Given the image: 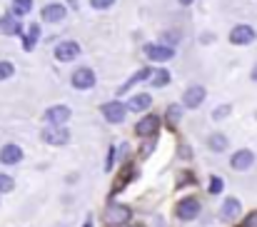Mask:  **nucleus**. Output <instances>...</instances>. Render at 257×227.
Instances as JSON below:
<instances>
[{
	"mask_svg": "<svg viewBox=\"0 0 257 227\" xmlns=\"http://www.w3.org/2000/svg\"><path fill=\"white\" fill-rule=\"evenodd\" d=\"M150 77H153L150 82H153L155 87H165V85L170 82V73H168V70H155Z\"/></svg>",
	"mask_w": 257,
	"mask_h": 227,
	"instance_id": "obj_22",
	"label": "nucleus"
},
{
	"mask_svg": "<svg viewBox=\"0 0 257 227\" xmlns=\"http://www.w3.org/2000/svg\"><path fill=\"white\" fill-rule=\"evenodd\" d=\"M33 10V0H13V15L20 18V15H28Z\"/></svg>",
	"mask_w": 257,
	"mask_h": 227,
	"instance_id": "obj_20",
	"label": "nucleus"
},
{
	"mask_svg": "<svg viewBox=\"0 0 257 227\" xmlns=\"http://www.w3.org/2000/svg\"><path fill=\"white\" fill-rule=\"evenodd\" d=\"M202 102H205V87H202V85H190V87L185 90V95H182V105L190 107V110H195V107H200Z\"/></svg>",
	"mask_w": 257,
	"mask_h": 227,
	"instance_id": "obj_6",
	"label": "nucleus"
},
{
	"mask_svg": "<svg viewBox=\"0 0 257 227\" xmlns=\"http://www.w3.org/2000/svg\"><path fill=\"white\" fill-rule=\"evenodd\" d=\"M207 148H210L212 152H225L227 150V138L220 135V133H215V135L207 138Z\"/></svg>",
	"mask_w": 257,
	"mask_h": 227,
	"instance_id": "obj_18",
	"label": "nucleus"
},
{
	"mask_svg": "<svg viewBox=\"0 0 257 227\" xmlns=\"http://www.w3.org/2000/svg\"><path fill=\"white\" fill-rule=\"evenodd\" d=\"M125 227H140V225H125Z\"/></svg>",
	"mask_w": 257,
	"mask_h": 227,
	"instance_id": "obj_33",
	"label": "nucleus"
},
{
	"mask_svg": "<svg viewBox=\"0 0 257 227\" xmlns=\"http://www.w3.org/2000/svg\"><path fill=\"white\" fill-rule=\"evenodd\" d=\"M145 55L155 63H168V60H172L175 50L168 45H145Z\"/></svg>",
	"mask_w": 257,
	"mask_h": 227,
	"instance_id": "obj_12",
	"label": "nucleus"
},
{
	"mask_svg": "<svg viewBox=\"0 0 257 227\" xmlns=\"http://www.w3.org/2000/svg\"><path fill=\"white\" fill-rule=\"evenodd\" d=\"M158 128H160V118H158V115H145L143 120H138L135 135H138V138H155Z\"/></svg>",
	"mask_w": 257,
	"mask_h": 227,
	"instance_id": "obj_5",
	"label": "nucleus"
},
{
	"mask_svg": "<svg viewBox=\"0 0 257 227\" xmlns=\"http://www.w3.org/2000/svg\"><path fill=\"white\" fill-rule=\"evenodd\" d=\"M85 227H90V220H87V222H85Z\"/></svg>",
	"mask_w": 257,
	"mask_h": 227,
	"instance_id": "obj_34",
	"label": "nucleus"
},
{
	"mask_svg": "<svg viewBox=\"0 0 257 227\" xmlns=\"http://www.w3.org/2000/svg\"><path fill=\"white\" fill-rule=\"evenodd\" d=\"M240 212H242V205H240V200H235V197H227L225 202H222V210H220V215H222V220H237L240 217Z\"/></svg>",
	"mask_w": 257,
	"mask_h": 227,
	"instance_id": "obj_13",
	"label": "nucleus"
},
{
	"mask_svg": "<svg viewBox=\"0 0 257 227\" xmlns=\"http://www.w3.org/2000/svg\"><path fill=\"white\" fill-rule=\"evenodd\" d=\"M175 215H177V220H182V222L195 220V217L200 215V200H197V197H182V200L175 205Z\"/></svg>",
	"mask_w": 257,
	"mask_h": 227,
	"instance_id": "obj_1",
	"label": "nucleus"
},
{
	"mask_svg": "<svg viewBox=\"0 0 257 227\" xmlns=\"http://www.w3.org/2000/svg\"><path fill=\"white\" fill-rule=\"evenodd\" d=\"M150 75H153V73H150L148 68H140V70H138L135 75H133L130 80H127V82H125V85H122V87H120V92H127V90H130V87H133L135 82H143L145 77H150Z\"/></svg>",
	"mask_w": 257,
	"mask_h": 227,
	"instance_id": "obj_19",
	"label": "nucleus"
},
{
	"mask_svg": "<svg viewBox=\"0 0 257 227\" xmlns=\"http://www.w3.org/2000/svg\"><path fill=\"white\" fill-rule=\"evenodd\" d=\"M70 115H73L70 107H65V105H53V107L45 110V123L60 128V125H65V123L70 120Z\"/></svg>",
	"mask_w": 257,
	"mask_h": 227,
	"instance_id": "obj_4",
	"label": "nucleus"
},
{
	"mask_svg": "<svg viewBox=\"0 0 257 227\" xmlns=\"http://www.w3.org/2000/svg\"><path fill=\"white\" fill-rule=\"evenodd\" d=\"M90 5H92L95 10H105V8L115 5V0H90Z\"/></svg>",
	"mask_w": 257,
	"mask_h": 227,
	"instance_id": "obj_28",
	"label": "nucleus"
},
{
	"mask_svg": "<svg viewBox=\"0 0 257 227\" xmlns=\"http://www.w3.org/2000/svg\"><path fill=\"white\" fill-rule=\"evenodd\" d=\"M255 165V152L252 150H237L232 157H230V167L242 172V170H250Z\"/></svg>",
	"mask_w": 257,
	"mask_h": 227,
	"instance_id": "obj_10",
	"label": "nucleus"
},
{
	"mask_svg": "<svg viewBox=\"0 0 257 227\" xmlns=\"http://www.w3.org/2000/svg\"><path fill=\"white\" fill-rule=\"evenodd\" d=\"M242 227H257V212H252V215L245 220V225H242Z\"/></svg>",
	"mask_w": 257,
	"mask_h": 227,
	"instance_id": "obj_30",
	"label": "nucleus"
},
{
	"mask_svg": "<svg viewBox=\"0 0 257 227\" xmlns=\"http://www.w3.org/2000/svg\"><path fill=\"white\" fill-rule=\"evenodd\" d=\"M222 187H225L222 177H217V175H215V177L210 180V195H220V192H222Z\"/></svg>",
	"mask_w": 257,
	"mask_h": 227,
	"instance_id": "obj_26",
	"label": "nucleus"
},
{
	"mask_svg": "<svg viewBox=\"0 0 257 227\" xmlns=\"http://www.w3.org/2000/svg\"><path fill=\"white\" fill-rule=\"evenodd\" d=\"M102 115H105L107 123H122L125 115H127V107L120 100H112V102H105L102 105Z\"/></svg>",
	"mask_w": 257,
	"mask_h": 227,
	"instance_id": "obj_7",
	"label": "nucleus"
},
{
	"mask_svg": "<svg viewBox=\"0 0 257 227\" xmlns=\"http://www.w3.org/2000/svg\"><path fill=\"white\" fill-rule=\"evenodd\" d=\"M73 87H78V90L95 87V73H92L90 68H78V70L73 73Z\"/></svg>",
	"mask_w": 257,
	"mask_h": 227,
	"instance_id": "obj_11",
	"label": "nucleus"
},
{
	"mask_svg": "<svg viewBox=\"0 0 257 227\" xmlns=\"http://www.w3.org/2000/svg\"><path fill=\"white\" fill-rule=\"evenodd\" d=\"M230 115V105H220L217 110H212V120H222Z\"/></svg>",
	"mask_w": 257,
	"mask_h": 227,
	"instance_id": "obj_27",
	"label": "nucleus"
},
{
	"mask_svg": "<svg viewBox=\"0 0 257 227\" xmlns=\"http://www.w3.org/2000/svg\"><path fill=\"white\" fill-rule=\"evenodd\" d=\"M255 40V30L250 25H235L230 30V43L232 45H250Z\"/></svg>",
	"mask_w": 257,
	"mask_h": 227,
	"instance_id": "obj_8",
	"label": "nucleus"
},
{
	"mask_svg": "<svg viewBox=\"0 0 257 227\" xmlns=\"http://www.w3.org/2000/svg\"><path fill=\"white\" fill-rule=\"evenodd\" d=\"M130 207H125V205H110L107 210H105V220L110 222V225H125L127 220H130Z\"/></svg>",
	"mask_w": 257,
	"mask_h": 227,
	"instance_id": "obj_9",
	"label": "nucleus"
},
{
	"mask_svg": "<svg viewBox=\"0 0 257 227\" xmlns=\"http://www.w3.org/2000/svg\"><path fill=\"white\" fill-rule=\"evenodd\" d=\"M150 102H153V100H150V95H148V92H140V95H133V97H130V102H127L125 107H127V110H133V112H143V110H148V107H150Z\"/></svg>",
	"mask_w": 257,
	"mask_h": 227,
	"instance_id": "obj_17",
	"label": "nucleus"
},
{
	"mask_svg": "<svg viewBox=\"0 0 257 227\" xmlns=\"http://www.w3.org/2000/svg\"><path fill=\"white\" fill-rule=\"evenodd\" d=\"M80 55V45L75 40H63L60 45H55V60L60 63H70Z\"/></svg>",
	"mask_w": 257,
	"mask_h": 227,
	"instance_id": "obj_3",
	"label": "nucleus"
},
{
	"mask_svg": "<svg viewBox=\"0 0 257 227\" xmlns=\"http://www.w3.org/2000/svg\"><path fill=\"white\" fill-rule=\"evenodd\" d=\"M153 148H155V140H148V143L143 145V150H140V157H148V155L153 152Z\"/></svg>",
	"mask_w": 257,
	"mask_h": 227,
	"instance_id": "obj_29",
	"label": "nucleus"
},
{
	"mask_svg": "<svg viewBox=\"0 0 257 227\" xmlns=\"http://www.w3.org/2000/svg\"><path fill=\"white\" fill-rule=\"evenodd\" d=\"M43 140H45L48 145H68V143H70V133H68L65 125H60V128L50 125V128L43 130Z\"/></svg>",
	"mask_w": 257,
	"mask_h": 227,
	"instance_id": "obj_2",
	"label": "nucleus"
},
{
	"mask_svg": "<svg viewBox=\"0 0 257 227\" xmlns=\"http://www.w3.org/2000/svg\"><path fill=\"white\" fill-rule=\"evenodd\" d=\"M38 38H40V28H38V25H30V30H28V38H25L23 48H25V50H33V48H35V43H38Z\"/></svg>",
	"mask_w": 257,
	"mask_h": 227,
	"instance_id": "obj_21",
	"label": "nucleus"
},
{
	"mask_svg": "<svg viewBox=\"0 0 257 227\" xmlns=\"http://www.w3.org/2000/svg\"><path fill=\"white\" fill-rule=\"evenodd\" d=\"M43 20H48V23H60V20H65V5H60V3L45 5V8H43Z\"/></svg>",
	"mask_w": 257,
	"mask_h": 227,
	"instance_id": "obj_16",
	"label": "nucleus"
},
{
	"mask_svg": "<svg viewBox=\"0 0 257 227\" xmlns=\"http://www.w3.org/2000/svg\"><path fill=\"white\" fill-rule=\"evenodd\" d=\"M20 160H23V150H20L18 145H13V143L0 150V162H3V165H18Z\"/></svg>",
	"mask_w": 257,
	"mask_h": 227,
	"instance_id": "obj_15",
	"label": "nucleus"
},
{
	"mask_svg": "<svg viewBox=\"0 0 257 227\" xmlns=\"http://www.w3.org/2000/svg\"><path fill=\"white\" fill-rule=\"evenodd\" d=\"M180 118H182V107H180V105H170V107H168V123H170V125H177Z\"/></svg>",
	"mask_w": 257,
	"mask_h": 227,
	"instance_id": "obj_23",
	"label": "nucleus"
},
{
	"mask_svg": "<svg viewBox=\"0 0 257 227\" xmlns=\"http://www.w3.org/2000/svg\"><path fill=\"white\" fill-rule=\"evenodd\" d=\"M0 30H3L5 35H20V33H23V25H20V20H18L13 13H8V15L0 18Z\"/></svg>",
	"mask_w": 257,
	"mask_h": 227,
	"instance_id": "obj_14",
	"label": "nucleus"
},
{
	"mask_svg": "<svg viewBox=\"0 0 257 227\" xmlns=\"http://www.w3.org/2000/svg\"><path fill=\"white\" fill-rule=\"evenodd\" d=\"M195 0H180V5H192Z\"/></svg>",
	"mask_w": 257,
	"mask_h": 227,
	"instance_id": "obj_31",
	"label": "nucleus"
},
{
	"mask_svg": "<svg viewBox=\"0 0 257 227\" xmlns=\"http://www.w3.org/2000/svg\"><path fill=\"white\" fill-rule=\"evenodd\" d=\"M13 73H15L13 63H8V60H0V80H8V77H13Z\"/></svg>",
	"mask_w": 257,
	"mask_h": 227,
	"instance_id": "obj_25",
	"label": "nucleus"
},
{
	"mask_svg": "<svg viewBox=\"0 0 257 227\" xmlns=\"http://www.w3.org/2000/svg\"><path fill=\"white\" fill-rule=\"evenodd\" d=\"M13 187H15V180H13L10 175L0 172V195H3V192H10Z\"/></svg>",
	"mask_w": 257,
	"mask_h": 227,
	"instance_id": "obj_24",
	"label": "nucleus"
},
{
	"mask_svg": "<svg viewBox=\"0 0 257 227\" xmlns=\"http://www.w3.org/2000/svg\"><path fill=\"white\" fill-rule=\"evenodd\" d=\"M252 80H257V65L252 68Z\"/></svg>",
	"mask_w": 257,
	"mask_h": 227,
	"instance_id": "obj_32",
	"label": "nucleus"
}]
</instances>
